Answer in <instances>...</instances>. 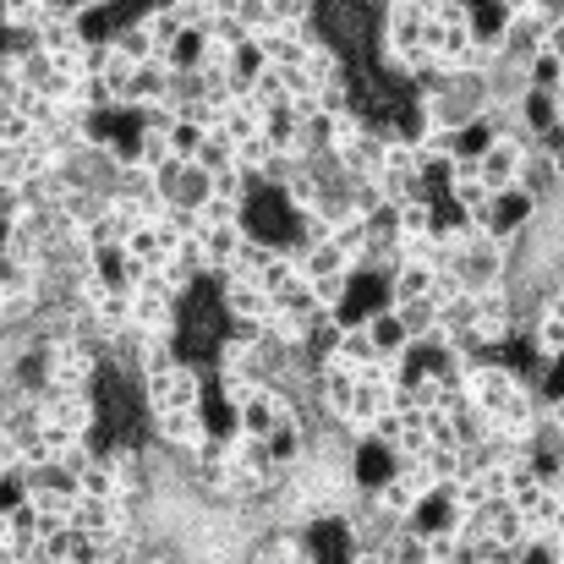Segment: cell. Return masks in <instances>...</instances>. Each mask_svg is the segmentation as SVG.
<instances>
[{"mask_svg":"<svg viewBox=\"0 0 564 564\" xmlns=\"http://www.w3.org/2000/svg\"><path fill=\"white\" fill-rule=\"evenodd\" d=\"M444 274H460L471 291H482V285H499V280H510V241H499V236H471V247L444 269Z\"/></svg>","mask_w":564,"mask_h":564,"instance_id":"6da1fadb","label":"cell"},{"mask_svg":"<svg viewBox=\"0 0 564 564\" xmlns=\"http://www.w3.org/2000/svg\"><path fill=\"white\" fill-rule=\"evenodd\" d=\"M214 285H219V307H225L230 324L258 329V324L274 318V291H269L263 280H252V274H225V280H214Z\"/></svg>","mask_w":564,"mask_h":564,"instance_id":"7a4b0ae2","label":"cell"},{"mask_svg":"<svg viewBox=\"0 0 564 564\" xmlns=\"http://www.w3.org/2000/svg\"><path fill=\"white\" fill-rule=\"evenodd\" d=\"M208 433H219L208 422V405H192V411H154L149 416V438L165 444V449H197Z\"/></svg>","mask_w":564,"mask_h":564,"instance_id":"3957f363","label":"cell"},{"mask_svg":"<svg viewBox=\"0 0 564 564\" xmlns=\"http://www.w3.org/2000/svg\"><path fill=\"white\" fill-rule=\"evenodd\" d=\"M516 389H521V368H510V362H499V357L466 368V400H477L482 411H499Z\"/></svg>","mask_w":564,"mask_h":564,"instance_id":"277c9868","label":"cell"},{"mask_svg":"<svg viewBox=\"0 0 564 564\" xmlns=\"http://www.w3.org/2000/svg\"><path fill=\"white\" fill-rule=\"evenodd\" d=\"M357 368H346V362H324L318 368V411L324 416H351V405H357Z\"/></svg>","mask_w":564,"mask_h":564,"instance_id":"5b68a950","label":"cell"},{"mask_svg":"<svg viewBox=\"0 0 564 564\" xmlns=\"http://www.w3.org/2000/svg\"><path fill=\"white\" fill-rule=\"evenodd\" d=\"M127 527V516H121V505L116 499H88V494H77V505H72V532L77 538H110V532H121Z\"/></svg>","mask_w":564,"mask_h":564,"instance_id":"8992f818","label":"cell"},{"mask_svg":"<svg viewBox=\"0 0 564 564\" xmlns=\"http://www.w3.org/2000/svg\"><path fill=\"white\" fill-rule=\"evenodd\" d=\"M138 22L149 28V39H154V50L160 55H171L182 39H187V17L176 11V0H149V6H138Z\"/></svg>","mask_w":564,"mask_h":564,"instance_id":"52a82bcc","label":"cell"},{"mask_svg":"<svg viewBox=\"0 0 564 564\" xmlns=\"http://www.w3.org/2000/svg\"><path fill=\"white\" fill-rule=\"evenodd\" d=\"M521 187L532 192L538 203H554V197H564V154L532 149V154H527V165H521Z\"/></svg>","mask_w":564,"mask_h":564,"instance_id":"ba28073f","label":"cell"},{"mask_svg":"<svg viewBox=\"0 0 564 564\" xmlns=\"http://www.w3.org/2000/svg\"><path fill=\"white\" fill-rule=\"evenodd\" d=\"M549 28L554 22H543L538 11H510V22H505V61H532L549 44Z\"/></svg>","mask_w":564,"mask_h":564,"instance_id":"9c48e42d","label":"cell"},{"mask_svg":"<svg viewBox=\"0 0 564 564\" xmlns=\"http://www.w3.org/2000/svg\"><path fill=\"white\" fill-rule=\"evenodd\" d=\"M296 258H302V274H307V280H324V274H357V269H351V252H346L335 236H329V241H302Z\"/></svg>","mask_w":564,"mask_h":564,"instance_id":"30bf717a","label":"cell"},{"mask_svg":"<svg viewBox=\"0 0 564 564\" xmlns=\"http://www.w3.org/2000/svg\"><path fill=\"white\" fill-rule=\"evenodd\" d=\"M368 324V335H373V346H378V357H405L411 351V335H405V318L389 307V302H378L373 313L362 318Z\"/></svg>","mask_w":564,"mask_h":564,"instance_id":"8fae6325","label":"cell"},{"mask_svg":"<svg viewBox=\"0 0 564 564\" xmlns=\"http://www.w3.org/2000/svg\"><path fill=\"white\" fill-rule=\"evenodd\" d=\"M329 362H346V368H373L378 362V346H373V335H368V324L362 318H346V329H340V346H335V357Z\"/></svg>","mask_w":564,"mask_h":564,"instance_id":"7c38bea8","label":"cell"},{"mask_svg":"<svg viewBox=\"0 0 564 564\" xmlns=\"http://www.w3.org/2000/svg\"><path fill=\"white\" fill-rule=\"evenodd\" d=\"M236 427L247 433V438H274L285 422H280V405H274V389H263L252 405H241L236 411Z\"/></svg>","mask_w":564,"mask_h":564,"instance_id":"4fadbf2b","label":"cell"},{"mask_svg":"<svg viewBox=\"0 0 564 564\" xmlns=\"http://www.w3.org/2000/svg\"><path fill=\"white\" fill-rule=\"evenodd\" d=\"M219 132H225L230 143H247V138L263 132V110H258L247 94H236V99L225 105V116H219Z\"/></svg>","mask_w":564,"mask_h":564,"instance_id":"5bb4252c","label":"cell"},{"mask_svg":"<svg viewBox=\"0 0 564 564\" xmlns=\"http://www.w3.org/2000/svg\"><path fill=\"white\" fill-rule=\"evenodd\" d=\"M488 516H494V543H510V549H521L527 543V510L505 494V499H494L488 505Z\"/></svg>","mask_w":564,"mask_h":564,"instance_id":"9a60e30c","label":"cell"},{"mask_svg":"<svg viewBox=\"0 0 564 564\" xmlns=\"http://www.w3.org/2000/svg\"><path fill=\"white\" fill-rule=\"evenodd\" d=\"M39 280H44V269H33L11 247H0V296H28V291H39Z\"/></svg>","mask_w":564,"mask_h":564,"instance_id":"2e32d148","label":"cell"},{"mask_svg":"<svg viewBox=\"0 0 564 564\" xmlns=\"http://www.w3.org/2000/svg\"><path fill=\"white\" fill-rule=\"evenodd\" d=\"M383 554H389V564H427L433 560V543H427V532H422V527H411V521H405V527L383 543Z\"/></svg>","mask_w":564,"mask_h":564,"instance_id":"e0dca14e","label":"cell"},{"mask_svg":"<svg viewBox=\"0 0 564 564\" xmlns=\"http://www.w3.org/2000/svg\"><path fill=\"white\" fill-rule=\"evenodd\" d=\"M394 313L405 318V335H411V340H433V329H438V302H433V296H416V302H400Z\"/></svg>","mask_w":564,"mask_h":564,"instance_id":"ac0fdd59","label":"cell"},{"mask_svg":"<svg viewBox=\"0 0 564 564\" xmlns=\"http://www.w3.org/2000/svg\"><path fill=\"white\" fill-rule=\"evenodd\" d=\"M527 340H532V351H538V357L564 362V318L560 313H543V318L532 324V335H527Z\"/></svg>","mask_w":564,"mask_h":564,"instance_id":"d6986e66","label":"cell"},{"mask_svg":"<svg viewBox=\"0 0 564 564\" xmlns=\"http://www.w3.org/2000/svg\"><path fill=\"white\" fill-rule=\"evenodd\" d=\"M192 165H203L208 176H219V171H230V165H236V143H230L225 132H208V138L197 143V154H192Z\"/></svg>","mask_w":564,"mask_h":564,"instance_id":"ffe728a7","label":"cell"},{"mask_svg":"<svg viewBox=\"0 0 564 564\" xmlns=\"http://www.w3.org/2000/svg\"><path fill=\"white\" fill-rule=\"evenodd\" d=\"M274 154H280V149H274L263 132H258V138H247V143H236V165H241L252 182H263V171L274 165Z\"/></svg>","mask_w":564,"mask_h":564,"instance_id":"44dd1931","label":"cell"},{"mask_svg":"<svg viewBox=\"0 0 564 564\" xmlns=\"http://www.w3.org/2000/svg\"><path fill=\"white\" fill-rule=\"evenodd\" d=\"M94 460H99V444H94V438H72V444H66V449L55 455V471L77 482V477H83V471H88Z\"/></svg>","mask_w":564,"mask_h":564,"instance_id":"7402d4cb","label":"cell"},{"mask_svg":"<svg viewBox=\"0 0 564 564\" xmlns=\"http://www.w3.org/2000/svg\"><path fill=\"white\" fill-rule=\"evenodd\" d=\"M77 494H88V499H121V482H116V471H110V460H105V455L77 477Z\"/></svg>","mask_w":564,"mask_h":564,"instance_id":"603a6c76","label":"cell"},{"mask_svg":"<svg viewBox=\"0 0 564 564\" xmlns=\"http://www.w3.org/2000/svg\"><path fill=\"white\" fill-rule=\"evenodd\" d=\"M94 313L110 324V329H127L132 324V291H121V285H110L99 302H94Z\"/></svg>","mask_w":564,"mask_h":564,"instance_id":"cb8c5ba5","label":"cell"},{"mask_svg":"<svg viewBox=\"0 0 564 564\" xmlns=\"http://www.w3.org/2000/svg\"><path fill=\"white\" fill-rule=\"evenodd\" d=\"M527 72H532V88H549V94H554V88H560V77H564V61L543 44V50L527 61Z\"/></svg>","mask_w":564,"mask_h":564,"instance_id":"d4e9b609","label":"cell"},{"mask_svg":"<svg viewBox=\"0 0 564 564\" xmlns=\"http://www.w3.org/2000/svg\"><path fill=\"white\" fill-rule=\"evenodd\" d=\"M269 11H274V22H285V28H313L318 0H269Z\"/></svg>","mask_w":564,"mask_h":564,"instance_id":"484cf974","label":"cell"},{"mask_svg":"<svg viewBox=\"0 0 564 564\" xmlns=\"http://www.w3.org/2000/svg\"><path fill=\"white\" fill-rule=\"evenodd\" d=\"M368 438L383 444V449H400V444H405V411H383L373 427H368Z\"/></svg>","mask_w":564,"mask_h":564,"instance_id":"4316f807","label":"cell"},{"mask_svg":"<svg viewBox=\"0 0 564 564\" xmlns=\"http://www.w3.org/2000/svg\"><path fill=\"white\" fill-rule=\"evenodd\" d=\"M33 138V121L17 110V105H6L0 110V149H17V143H28Z\"/></svg>","mask_w":564,"mask_h":564,"instance_id":"83f0119b","label":"cell"},{"mask_svg":"<svg viewBox=\"0 0 564 564\" xmlns=\"http://www.w3.org/2000/svg\"><path fill=\"white\" fill-rule=\"evenodd\" d=\"M203 138H208V127H197V121H187V116H176V127H171V143H176V160H192Z\"/></svg>","mask_w":564,"mask_h":564,"instance_id":"f1b7e54d","label":"cell"},{"mask_svg":"<svg viewBox=\"0 0 564 564\" xmlns=\"http://www.w3.org/2000/svg\"><path fill=\"white\" fill-rule=\"evenodd\" d=\"M22 208H28L22 187H17V182H0V230H6V225H17V219H22Z\"/></svg>","mask_w":564,"mask_h":564,"instance_id":"f546056e","label":"cell"},{"mask_svg":"<svg viewBox=\"0 0 564 564\" xmlns=\"http://www.w3.org/2000/svg\"><path fill=\"white\" fill-rule=\"evenodd\" d=\"M346 564H389V554H383V549H362V543H351V549H346Z\"/></svg>","mask_w":564,"mask_h":564,"instance_id":"4dcf8cb0","label":"cell"},{"mask_svg":"<svg viewBox=\"0 0 564 564\" xmlns=\"http://www.w3.org/2000/svg\"><path fill=\"white\" fill-rule=\"evenodd\" d=\"M554 94H560V110H564V77H560V88H554Z\"/></svg>","mask_w":564,"mask_h":564,"instance_id":"1f68e13d","label":"cell"}]
</instances>
